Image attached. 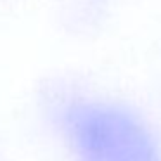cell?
<instances>
[{
	"label": "cell",
	"instance_id": "6da1fadb",
	"mask_svg": "<svg viewBox=\"0 0 161 161\" xmlns=\"http://www.w3.org/2000/svg\"><path fill=\"white\" fill-rule=\"evenodd\" d=\"M68 126L80 161H159L149 133L126 113L108 106H78Z\"/></svg>",
	"mask_w": 161,
	"mask_h": 161
}]
</instances>
